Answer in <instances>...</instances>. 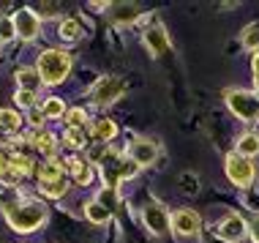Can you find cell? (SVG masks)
I'll use <instances>...</instances> for the list:
<instances>
[{
	"instance_id": "19",
	"label": "cell",
	"mask_w": 259,
	"mask_h": 243,
	"mask_svg": "<svg viewBox=\"0 0 259 243\" xmlns=\"http://www.w3.org/2000/svg\"><path fill=\"white\" fill-rule=\"evenodd\" d=\"M115 134H117V126L112 120H107V117H101V120L93 123V140L99 142V145L101 142H109Z\"/></svg>"
},
{
	"instance_id": "7",
	"label": "cell",
	"mask_w": 259,
	"mask_h": 243,
	"mask_svg": "<svg viewBox=\"0 0 259 243\" xmlns=\"http://www.w3.org/2000/svg\"><path fill=\"white\" fill-rule=\"evenodd\" d=\"M11 22H14V27H17V36L22 41H33L38 36V14L33 9H19L11 17Z\"/></svg>"
},
{
	"instance_id": "31",
	"label": "cell",
	"mask_w": 259,
	"mask_h": 243,
	"mask_svg": "<svg viewBox=\"0 0 259 243\" xmlns=\"http://www.w3.org/2000/svg\"><path fill=\"white\" fill-rule=\"evenodd\" d=\"M17 104L19 107H33V104H36V93H30V90H17Z\"/></svg>"
},
{
	"instance_id": "21",
	"label": "cell",
	"mask_w": 259,
	"mask_h": 243,
	"mask_svg": "<svg viewBox=\"0 0 259 243\" xmlns=\"http://www.w3.org/2000/svg\"><path fill=\"white\" fill-rule=\"evenodd\" d=\"M19 126H22V117L14 112V109H0V129H3L6 134L19 131Z\"/></svg>"
},
{
	"instance_id": "26",
	"label": "cell",
	"mask_w": 259,
	"mask_h": 243,
	"mask_svg": "<svg viewBox=\"0 0 259 243\" xmlns=\"http://www.w3.org/2000/svg\"><path fill=\"white\" fill-rule=\"evenodd\" d=\"M243 47L246 50H259V22H254V25H248L246 30H243Z\"/></svg>"
},
{
	"instance_id": "14",
	"label": "cell",
	"mask_w": 259,
	"mask_h": 243,
	"mask_svg": "<svg viewBox=\"0 0 259 243\" xmlns=\"http://www.w3.org/2000/svg\"><path fill=\"white\" fill-rule=\"evenodd\" d=\"M68 170H71V178L79 186H90V183H93V167H90L88 158H71V161H68Z\"/></svg>"
},
{
	"instance_id": "17",
	"label": "cell",
	"mask_w": 259,
	"mask_h": 243,
	"mask_svg": "<svg viewBox=\"0 0 259 243\" xmlns=\"http://www.w3.org/2000/svg\"><path fill=\"white\" fill-rule=\"evenodd\" d=\"M38 191L44 194V197H63V194L68 191V178L60 175V178H52V180H41Z\"/></svg>"
},
{
	"instance_id": "18",
	"label": "cell",
	"mask_w": 259,
	"mask_h": 243,
	"mask_svg": "<svg viewBox=\"0 0 259 243\" xmlns=\"http://www.w3.org/2000/svg\"><path fill=\"white\" fill-rule=\"evenodd\" d=\"M0 180H3L6 186H14V183H19V180H25V178L11 167V156L3 153V150H0Z\"/></svg>"
},
{
	"instance_id": "13",
	"label": "cell",
	"mask_w": 259,
	"mask_h": 243,
	"mask_svg": "<svg viewBox=\"0 0 259 243\" xmlns=\"http://www.w3.org/2000/svg\"><path fill=\"white\" fill-rule=\"evenodd\" d=\"M27 145H33V148L38 150V153H44L47 158H55V150H58V140H55V134L50 131H36V134L27 137Z\"/></svg>"
},
{
	"instance_id": "27",
	"label": "cell",
	"mask_w": 259,
	"mask_h": 243,
	"mask_svg": "<svg viewBox=\"0 0 259 243\" xmlns=\"http://www.w3.org/2000/svg\"><path fill=\"white\" fill-rule=\"evenodd\" d=\"M112 14H115V22H134L137 19L134 6H112Z\"/></svg>"
},
{
	"instance_id": "5",
	"label": "cell",
	"mask_w": 259,
	"mask_h": 243,
	"mask_svg": "<svg viewBox=\"0 0 259 243\" xmlns=\"http://www.w3.org/2000/svg\"><path fill=\"white\" fill-rule=\"evenodd\" d=\"M123 93H125V82L120 77H101L90 88V99L99 104V107H107V104L117 101Z\"/></svg>"
},
{
	"instance_id": "10",
	"label": "cell",
	"mask_w": 259,
	"mask_h": 243,
	"mask_svg": "<svg viewBox=\"0 0 259 243\" xmlns=\"http://www.w3.org/2000/svg\"><path fill=\"white\" fill-rule=\"evenodd\" d=\"M142 219H145V224H148V230L156 232V235H164L166 230H169V216H166V211H164L158 202L145 205Z\"/></svg>"
},
{
	"instance_id": "25",
	"label": "cell",
	"mask_w": 259,
	"mask_h": 243,
	"mask_svg": "<svg viewBox=\"0 0 259 243\" xmlns=\"http://www.w3.org/2000/svg\"><path fill=\"white\" fill-rule=\"evenodd\" d=\"M41 115L44 117H63L66 115V104H63L60 99H47L44 107H41Z\"/></svg>"
},
{
	"instance_id": "22",
	"label": "cell",
	"mask_w": 259,
	"mask_h": 243,
	"mask_svg": "<svg viewBox=\"0 0 259 243\" xmlns=\"http://www.w3.org/2000/svg\"><path fill=\"white\" fill-rule=\"evenodd\" d=\"M82 36V22L76 17H68V19H63V25H60V38H66V41H76Z\"/></svg>"
},
{
	"instance_id": "20",
	"label": "cell",
	"mask_w": 259,
	"mask_h": 243,
	"mask_svg": "<svg viewBox=\"0 0 259 243\" xmlns=\"http://www.w3.org/2000/svg\"><path fill=\"white\" fill-rule=\"evenodd\" d=\"M85 216H88V221H93V224H104V221H109L112 211L104 208L99 199H90V202L85 205Z\"/></svg>"
},
{
	"instance_id": "16",
	"label": "cell",
	"mask_w": 259,
	"mask_h": 243,
	"mask_svg": "<svg viewBox=\"0 0 259 243\" xmlns=\"http://www.w3.org/2000/svg\"><path fill=\"white\" fill-rule=\"evenodd\" d=\"M33 175L38 178V183L41 180H52V178H60V175H66V167L60 164V158H47L44 164H38L36 167V172Z\"/></svg>"
},
{
	"instance_id": "6",
	"label": "cell",
	"mask_w": 259,
	"mask_h": 243,
	"mask_svg": "<svg viewBox=\"0 0 259 243\" xmlns=\"http://www.w3.org/2000/svg\"><path fill=\"white\" fill-rule=\"evenodd\" d=\"M227 175L237 186H248L251 180H254V175H256V167L251 164V158H246V156L229 153L227 156Z\"/></svg>"
},
{
	"instance_id": "23",
	"label": "cell",
	"mask_w": 259,
	"mask_h": 243,
	"mask_svg": "<svg viewBox=\"0 0 259 243\" xmlns=\"http://www.w3.org/2000/svg\"><path fill=\"white\" fill-rule=\"evenodd\" d=\"M237 153L240 156H256L259 153V134H243L237 142Z\"/></svg>"
},
{
	"instance_id": "30",
	"label": "cell",
	"mask_w": 259,
	"mask_h": 243,
	"mask_svg": "<svg viewBox=\"0 0 259 243\" xmlns=\"http://www.w3.org/2000/svg\"><path fill=\"white\" fill-rule=\"evenodd\" d=\"M36 14H38V19H41V17H58V14H60V6H58V3H38Z\"/></svg>"
},
{
	"instance_id": "34",
	"label": "cell",
	"mask_w": 259,
	"mask_h": 243,
	"mask_svg": "<svg viewBox=\"0 0 259 243\" xmlns=\"http://www.w3.org/2000/svg\"><path fill=\"white\" fill-rule=\"evenodd\" d=\"M251 238H254V243H259V216L251 221Z\"/></svg>"
},
{
	"instance_id": "28",
	"label": "cell",
	"mask_w": 259,
	"mask_h": 243,
	"mask_svg": "<svg viewBox=\"0 0 259 243\" xmlns=\"http://www.w3.org/2000/svg\"><path fill=\"white\" fill-rule=\"evenodd\" d=\"M14 36H17V27L9 17H3L0 19V44H9V41H14Z\"/></svg>"
},
{
	"instance_id": "35",
	"label": "cell",
	"mask_w": 259,
	"mask_h": 243,
	"mask_svg": "<svg viewBox=\"0 0 259 243\" xmlns=\"http://www.w3.org/2000/svg\"><path fill=\"white\" fill-rule=\"evenodd\" d=\"M44 120H47V117H44V115H41V112L30 117V123H33V126H36V129H41V126H44Z\"/></svg>"
},
{
	"instance_id": "9",
	"label": "cell",
	"mask_w": 259,
	"mask_h": 243,
	"mask_svg": "<svg viewBox=\"0 0 259 243\" xmlns=\"http://www.w3.org/2000/svg\"><path fill=\"white\" fill-rule=\"evenodd\" d=\"M172 227H175V232H180V235H199L202 221H199V216L194 211L180 208V211L172 213Z\"/></svg>"
},
{
	"instance_id": "33",
	"label": "cell",
	"mask_w": 259,
	"mask_h": 243,
	"mask_svg": "<svg viewBox=\"0 0 259 243\" xmlns=\"http://www.w3.org/2000/svg\"><path fill=\"white\" fill-rule=\"evenodd\" d=\"M251 68H254V82H256V90H259V55H254V60H251Z\"/></svg>"
},
{
	"instance_id": "1",
	"label": "cell",
	"mask_w": 259,
	"mask_h": 243,
	"mask_svg": "<svg viewBox=\"0 0 259 243\" xmlns=\"http://www.w3.org/2000/svg\"><path fill=\"white\" fill-rule=\"evenodd\" d=\"M0 205H3L9 224L17 232H33L44 227L47 221V205L41 199H19V191H6L0 194Z\"/></svg>"
},
{
	"instance_id": "3",
	"label": "cell",
	"mask_w": 259,
	"mask_h": 243,
	"mask_svg": "<svg viewBox=\"0 0 259 243\" xmlns=\"http://www.w3.org/2000/svg\"><path fill=\"white\" fill-rule=\"evenodd\" d=\"M71 71V58L60 50H47L38 58V74L44 79V85H60Z\"/></svg>"
},
{
	"instance_id": "32",
	"label": "cell",
	"mask_w": 259,
	"mask_h": 243,
	"mask_svg": "<svg viewBox=\"0 0 259 243\" xmlns=\"http://www.w3.org/2000/svg\"><path fill=\"white\" fill-rule=\"evenodd\" d=\"M99 202L104 205V208H109V211H115V189H101V194H99Z\"/></svg>"
},
{
	"instance_id": "11",
	"label": "cell",
	"mask_w": 259,
	"mask_h": 243,
	"mask_svg": "<svg viewBox=\"0 0 259 243\" xmlns=\"http://www.w3.org/2000/svg\"><path fill=\"white\" fill-rule=\"evenodd\" d=\"M156 156H158V145L150 142V140H137L134 145H131V150H128V158H131V161H137L139 167L153 164V161H156Z\"/></svg>"
},
{
	"instance_id": "15",
	"label": "cell",
	"mask_w": 259,
	"mask_h": 243,
	"mask_svg": "<svg viewBox=\"0 0 259 243\" xmlns=\"http://www.w3.org/2000/svg\"><path fill=\"white\" fill-rule=\"evenodd\" d=\"M17 85H19V90H30V93H36V90L44 85V79H41L38 68H19L17 71Z\"/></svg>"
},
{
	"instance_id": "12",
	"label": "cell",
	"mask_w": 259,
	"mask_h": 243,
	"mask_svg": "<svg viewBox=\"0 0 259 243\" xmlns=\"http://www.w3.org/2000/svg\"><path fill=\"white\" fill-rule=\"evenodd\" d=\"M145 47L156 55H164L166 50H169V36H166V30L161 25H153V27H148V33H145Z\"/></svg>"
},
{
	"instance_id": "29",
	"label": "cell",
	"mask_w": 259,
	"mask_h": 243,
	"mask_svg": "<svg viewBox=\"0 0 259 243\" xmlns=\"http://www.w3.org/2000/svg\"><path fill=\"white\" fill-rule=\"evenodd\" d=\"M66 145H68V148H82V145H85L82 129H68L66 131Z\"/></svg>"
},
{
	"instance_id": "2",
	"label": "cell",
	"mask_w": 259,
	"mask_h": 243,
	"mask_svg": "<svg viewBox=\"0 0 259 243\" xmlns=\"http://www.w3.org/2000/svg\"><path fill=\"white\" fill-rule=\"evenodd\" d=\"M88 156L101 167V175H104V180H107V189H115V186L120 183V180H125V178H134L137 170H139L137 161L123 158L117 150H107V148H101V145L90 148Z\"/></svg>"
},
{
	"instance_id": "24",
	"label": "cell",
	"mask_w": 259,
	"mask_h": 243,
	"mask_svg": "<svg viewBox=\"0 0 259 243\" xmlns=\"http://www.w3.org/2000/svg\"><path fill=\"white\" fill-rule=\"evenodd\" d=\"M63 120H66L68 129H82L88 123V112L82 107H74V109H66V115H63Z\"/></svg>"
},
{
	"instance_id": "36",
	"label": "cell",
	"mask_w": 259,
	"mask_h": 243,
	"mask_svg": "<svg viewBox=\"0 0 259 243\" xmlns=\"http://www.w3.org/2000/svg\"><path fill=\"white\" fill-rule=\"evenodd\" d=\"M3 134H6V131H3V129H0V142H3Z\"/></svg>"
},
{
	"instance_id": "8",
	"label": "cell",
	"mask_w": 259,
	"mask_h": 243,
	"mask_svg": "<svg viewBox=\"0 0 259 243\" xmlns=\"http://www.w3.org/2000/svg\"><path fill=\"white\" fill-rule=\"evenodd\" d=\"M215 235H219L224 243H235V240H240L243 235H246V221L237 216V213H229V216L215 227Z\"/></svg>"
},
{
	"instance_id": "4",
	"label": "cell",
	"mask_w": 259,
	"mask_h": 243,
	"mask_svg": "<svg viewBox=\"0 0 259 243\" xmlns=\"http://www.w3.org/2000/svg\"><path fill=\"white\" fill-rule=\"evenodd\" d=\"M227 104L240 120H259V93H248V90H227Z\"/></svg>"
}]
</instances>
